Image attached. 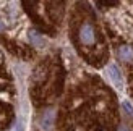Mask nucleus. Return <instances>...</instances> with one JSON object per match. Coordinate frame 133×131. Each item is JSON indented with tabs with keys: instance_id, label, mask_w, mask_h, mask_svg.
<instances>
[{
	"instance_id": "nucleus-1",
	"label": "nucleus",
	"mask_w": 133,
	"mask_h": 131,
	"mask_svg": "<svg viewBox=\"0 0 133 131\" xmlns=\"http://www.w3.org/2000/svg\"><path fill=\"white\" fill-rule=\"evenodd\" d=\"M78 36H79L81 44H84V45H92L96 42V31L91 23H83L78 31Z\"/></svg>"
},
{
	"instance_id": "nucleus-2",
	"label": "nucleus",
	"mask_w": 133,
	"mask_h": 131,
	"mask_svg": "<svg viewBox=\"0 0 133 131\" xmlns=\"http://www.w3.org/2000/svg\"><path fill=\"white\" fill-rule=\"evenodd\" d=\"M107 75H109V78H110V81L115 84L117 89H122V88H123L122 73H120V70H118L115 65H109V67H107Z\"/></svg>"
},
{
	"instance_id": "nucleus-3",
	"label": "nucleus",
	"mask_w": 133,
	"mask_h": 131,
	"mask_svg": "<svg viewBox=\"0 0 133 131\" xmlns=\"http://www.w3.org/2000/svg\"><path fill=\"white\" fill-rule=\"evenodd\" d=\"M54 118H55V113L54 110H45L41 117V121H39V125H41V129L44 131H50L52 126H54Z\"/></svg>"
},
{
	"instance_id": "nucleus-4",
	"label": "nucleus",
	"mask_w": 133,
	"mask_h": 131,
	"mask_svg": "<svg viewBox=\"0 0 133 131\" xmlns=\"http://www.w3.org/2000/svg\"><path fill=\"white\" fill-rule=\"evenodd\" d=\"M118 57H120V60L127 62V63H133V49L130 45H122V47H118Z\"/></svg>"
},
{
	"instance_id": "nucleus-5",
	"label": "nucleus",
	"mask_w": 133,
	"mask_h": 131,
	"mask_svg": "<svg viewBox=\"0 0 133 131\" xmlns=\"http://www.w3.org/2000/svg\"><path fill=\"white\" fill-rule=\"evenodd\" d=\"M29 41H31V44L34 45V47H39V49H42L45 45L44 37L39 34V32H36V31H29Z\"/></svg>"
},
{
	"instance_id": "nucleus-6",
	"label": "nucleus",
	"mask_w": 133,
	"mask_h": 131,
	"mask_svg": "<svg viewBox=\"0 0 133 131\" xmlns=\"http://www.w3.org/2000/svg\"><path fill=\"white\" fill-rule=\"evenodd\" d=\"M123 108L127 110V115H128V117H131V118H133V108H131V105H130L128 102H125V104H123Z\"/></svg>"
},
{
	"instance_id": "nucleus-7",
	"label": "nucleus",
	"mask_w": 133,
	"mask_h": 131,
	"mask_svg": "<svg viewBox=\"0 0 133 131\" xmlns=\"http://www.w3.org/2000/svg\"><path fill=\"white\" fill-rule=\"evenodd\" d=\"M24 128H23V123L19 121V123H16V126H15V129H11V131H23Z\"/></svg>"
},
{
	"instance_id": "nucleus-8",
	"label": "nucleus",
	"mask_w": 133,
	"mask_h": 131,
	"mask_svg": "<svg viewBox=\"0 0 133 131\" xmlns=\"http://www.w3.org/2000/svg\"><path fill=\"white\" fill-rule=\"evenodd\" d=\"M3 29H5V26H3V23H2V21H0V32H2Z\"/></svg>"
},
{
	"instance_id": "nucleus-9",
	"label": "nucleus",
	"mask_w": 133,
	"mask_h": 131,
	"mask_svg": "<svg viewBox=\"0 0 133 131\" xmlns=\"http://www.w3.org/2000/svg\"><path fill=\"white\" fill-rule=\"evenodd\" d=\"M0 60H2V54H0Z\"/></svg>"
}]
</instances>
